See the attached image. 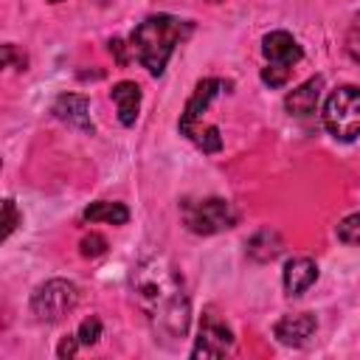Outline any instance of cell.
Listing matches in <instances>:
<instances>
[{
	"label": "cell",
	"instance_id": "obj_6",
	"mask_svg": "<svg viewBox=\"0 0 360 360\" xmlns=\"http://www.w3.org/2000/svg\"><path fill=\"white\" fill-rule=\"evenodd\" d=\"M262 53L267 59V65L262 68V82L267 87H284L287 79H290V73H292V65H298L301 56H304L301 45L287 31H270V34H264Z\"/></svg>",
	"mask_w": 360,
	"mask_h": 360
},
{
	"label": "cell",
	"instance_id": "obj_10",
	"mask_svg": "<svg viewBox=\"0 0 360 360\" xmlns=\"http://www.w3.org/2000/svg\"><path fill=\"white\" fill-rule=\"evenodd\" d=\"M51 112H53L59 121H65L68 127H76V129L90 132V135L96 132V127H93V121H90V101H87V96L62 93V96L53 101Z\"/></svg>",
	"mask_w": 360,
	"mask_h": 360
},
{
	"label": "cell",
	"instance_id": "obj_3",
	"mask_svg": "<svg viewBox=\"0 0 360 360\" xmlns=\"http://www.w3.org/2000/svg\"><path fill=\"white\" fill-rule=\"evenodd\" d=\"M222 87H225L222 79H202V82L194 87V93H191V98L186 101V110H183V115H180V121H177L180 135H186V138H188L197 149H202L205 155H214V152L222 149V135H219V129H217L214 124L202 127V115H205V110L211 107V101L222 93Z\"/></svg>",
	"mask_w": 360,
	"mask_h": 360
},
{
	"label": "cell",
	"instance_id": "obj_15",
	"mask_svg": "<svg viewBox=\"0 0 360 360\" xmlns=\"http://www.w3.org/2000/svg\"><path fill=\"white\" fill-rule=\"evenodd\" d=\"M84 222H107V225H124L129 219V211L124 202H112V200H96L84 208Z\"/></svg>",
	"mask_w": 360,
	"mask_h": 360
},
{
	"label": "cell",
	"instance_id": "obj_24",
	"mask_svg": "<svg viewBox=\"0 0 360 360\" xmlns=\"http://www.w3.org/2000/svg\"><path fill=\"white\" fill-rule=\"evenodd\" d=\"M51 3H62V0H51Z\"/></svg>",
	"mask_w": 360,
	"mask_h": 360
},
{
	"label": "cell",
	"instance_id": "obj_18",
	"mask_svg": "<svg viewBox=\"0 0 360 360\" xmlns=\"http://www.w3.org/2000/svg\"><path fill=\"white\" fill-rule=\"evenodd\" d=\"M346 53L354 62H360V14H354L352 22H349V31H346Z\"/></svg>",
	"mask_w": 360,
	"mask_h": 360
},
{
	"label": "cell",
	"instance_id": "obj_14",
	"mask_svg": "<svg viewBox=\"0 0 360 360\" xmlns=\"http://www.w3.org/2000/svg\"><path fill=\"white\" fill-rule=\"evenodd\" d=\"M284 250V242H281V236L276 233V231H270V228H262V231H256L250 239H248V256L253 259V262H273L278 253Z\"/></svg>",
	"mask_w": 360,
	"mask_h": 360
},
{
	"label": "cell",
	"instance_id": "obj_12",
	"mask_svg": "<svg viewBox=\"0 0 360 360\" xmlns=\"http://www.w3.org/2000/svg\"><path fill=\"white\" fill-rule=\"evenodd\" d=\"M315 278H318V264H315L312 259H307V256H295V259H290V262L284 264L281 281H284L287 295H301V292H307V290L315 284Z\"/></svg>",
	"mask_w": 360,
	"mask_h": 360
},
{
	"label": "cell",
	"instance_id": "obj_13",
	"mask_svg": "<svg viewBox=\"0 0 360 360\" xmlns=\"http://www.w3.org/2000/svg\"><path fill=\"white\" fill-rule=\"evenodd\" d=\"M110 96L118 107V121L124 127H132L135 118H138V110H141V87L135 82H118L110 90Z\"/></svg>",
	"mask_w": 360,
	"mask_h": 360
},
{
	"label": "cell",
	"instance_id": "obj_17",
	"mask_svg": "<svg viewBox=\"0 0 360 360\" xmlns=\"http://www.w3.org/2000/svg\"><path fill=\"white\" fill-rule=\"evenodd\" d=\"M76 338L82 340V346H93V343L101 338V321H98L96 315L84 318V321L79 323V332H76Z\"/></svg>",
	"mask_w": 360,
	"mask_h": 360
},
{
	"label": "cell",
	"instance_id": "obj_4",
	"mask_svg": "<svg viewBox=\"0 0 360 360\" xmlns=\"http://www.w3.org/2000/svg\"><path fill=\"white\" fill-rule=\"evenodd\" d=\"M180 217H183V225L191 233H200V236H211V233L228 231L239 219L233 202H228L225 197H202V200L186 197L180 202Z\"/></svg>",
	"mask_w": 360,
	"mask_h": 360
},
{
	"label": "cell",
	"instance_id": "obj_22",
	"mask_svg": "<svg viewBox=\"0 0 360 360\" xmlns=\"http://www.w3.org/2000/svg\"><path fill=\"white\" fill-rule=\"evenodd\" d=\"M79 343H82V340H79L76 335H68V338L59 343L56 354H59V357H73V354H76V349H79Z\"/></svg>",
	"mask_w": 360,
	"mask_h": 360
},
{
	"label": "cell",
	"instance_id": "obj_11",
	"mask_svg": "<svg viewBox=\"0 0 360 360\" xmlns=\"http://www.w3.org/2000/svg\"><path fill=\"white\" fill-rule=\"evenodd\" d=\"M321 90H323V76H312L307 79L304 84H298L295 90H290L284 96V107L290 115H298V118H307L315 112L318 107V98H321Z\"/></svg>",
	"mask_w": 360,
	"mask_h": 360
},
{
	"label": "cell",
	"instance_id": "obj_20",
	"mask_svg": "<svg viewBox=\"0 0 360 360\" xmlns=\"http://www.w3.org/2000/svg\"><path fill=\"white\" fill-rule=\"evenodd\" d=\"M104 250H107V239H104V236L90 233V236H84V239H82V256L96 259V256H101Z\"/></svg>",
	"mask_w": 360,
	"mask_h": 360
},
{
	"label": "cell",
	"instance_id": "obj_23",
	"mask_svg": "<svg viewBox=\"0 0 360 360\" xmlns=\"http://www.w3.org/2000/svg\"><path fill=\"white\" fill-rule=\"evenodd\" d=\"M124 48H127V45H124L121 39H110V53L115 56V62H118V65H127V62H129V56H127V51H124Z\"/></svg>",
	"mask_w": 360,
	"mask_h": 360
},
{
	"label": "cell",
	"instance_id": "obj_9",
	"mask_svg": "<svg viewBox=\"0 0 360 360\" xmlns=\"http://www.w3.org/2000/svg\"><path fill=\"white\" fill-rule=\"evenodd\" d=\"M315 329H318V318L312 312H292V315H284L281 321H276L273 335L278 343H284L290 349H301L309 343Z\"/></svg>",
	"mask_w": 360,
	"mask_h": 360
},
{
	"label": "cell",
	"instance_id": "obj_5",
	"mask_svg": "<svg viewBox=\"0 0 360 360\" xmlns=\"http://www.w3.org/2000/svg\"><path fill=\"white\" fill-rule=\"evenodd\" d=\"M323 127L335 141H354L360 135V87L343 84L329 93L323 104Z\"/></svg>",
	"mask_w": 360,
	"mask_h": 360
},
{
	"label": "cell",
	"instance_id": "obj_7",
	"mask_svg": "<svg viewBox=\"0 0 360 360\" xmlns=\"http://www.w3.org/2000/svg\"><path fill=\"white\" fill-rule=\"evenodd\" d=\"M76 304H79V287L68 278H51L39 284L31 295V312L45 323L62 321L76 309Z\"/></svg>",
	"mask_w": 360,
	"mask_h": 360
},
{
	"label": "cell",
	"instance_id": "obj_2",
	"mask_svg": "<svg viewBox=\"0 0 360 360\" xmlns=\"http://www.w3.org/2000/svg\"><path fill=\"white\" fill-rule=\"evenodd\" d=\"M191 28L194 25L188 20H180L172 14H152L132 28L129 51L152 76H160L166 70V62L172 59L174 48L191 34Z\"/></svg>",
	"mask_w": 360,
	"mask_h": 360
},
{
	"label": "cell",
	"instance_id": "obj_16",
	"mask_svg": "<svg viewBox=\"0 0 360 360\" xmlns=\"http://www.w3.org/2000/svg\"><path fill=\"white\" fill-rule=\"evenodd\" d=\"M338 239L346 245H360V214H349L338 222Z\"/></svg>",
	"mask_w": 360,
	"mask_h": 360
},
{
	"label": "cell",
	"instance_id": "obj_8",
	"mask_svg": "<svg viewBox=\"0 0 360 360\" xmlns=\"http://www.w3.org/2000/svg\"><path fill=\"white\" fill-rule=\"evenodd\" d=\"M231 349H233V332H231V326L214 309H205V315L200 321L197 343L191 349V357H222Z\"/></svg>",
	"mask_w": 360,
	"mask_h": 360
},
{
	"label": "cell",
	"instance_id": "obj_21",
	"mask_svg": "<svg viewBox=\"0 0 360 360\" xmlns=\"http://www.w3.org/2000/svg\"><path fill=\"white\" fill-rule=\"evenodd\" d=\"M3 65H6V68L25 70V53H17L14 45H3Z\"/></svg>",
	"mask_w": 360,
	"mask_h": 360
},
{
	"label": "cell",
	"instance_id": "obj_19",
	"mask_svg": "<svg viewBox=\"0 0 360 360\" xmlns=\"http://www.w3.org/2000/svg\"><path fill=\"white\" fill-rule=\"evenodd\" d=\"M20 214H17V205L14 200H3V239H8L14 233V228L20 225Z\"/></svg>",
	"mask_w": 360,
	"mask_h": 360
},
{
	"label": "cell",
	"instance_id": "obj_1",
	"mask_svg": "<svg viewBox=\"0 0 360 360\" xmlns=\"http://www.w3.org/2000/svg\"><path fill=\"white\" fill-rule=\"evenodd\" d=\"M129 287L155 332V340L166 346L180 343L188 332L191 301L186 295L177 267L166 256L149 253L132 267Z\"/></svg>",
	"mask_w": 360,
	"mask_h": 360
}]
</instances>
